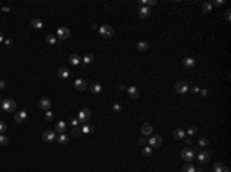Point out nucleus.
Listing matches in <instances>:
<instances>
[{"label":"nucleus","mask_w":231,"mask_h":172,"mask_svg":"<svg viewBox=\"0 0 231 172\" xmlns=\"http://www.w3.org/2000/svg\"><path fill=\"white\" fill-rule=\"evenodd\" d=\"M26 119H28L26 111H20V112H15V114H14V120H15V123H25Z\"/></svg>","instance_id":"nucleus-8"},{"label":"nucleus","mask_w":231,"mask_h":172,"mask_svg":"<svg viewBox=\"0 0 231 172\" xmlns=\"http://www.w3.org/2000/svg\"><path fill=\"white\" fill-rule=\"evenodd\" d=\"M82 61H83V63L85 65H89V63H92V61H94V56H92V54H85V56H83V59H82Z\"/></svg>","instance_id":"nucleus-26"},{"label":"nucleus","mask_w":231,"mask_h":172,"mask_svg":"<svg viewBox=\"0 0 231 172\" xmlns=\"http://www.w3.org/2000/svg\"><path fill=\"white\" fill-rule=\"evenodd\" d=\"M31 26L36 28V29H42L43 28V22L40 19H33V20H31Z\"/></svg>","instance_id":"nucleus-23"},{"label":"nucleus","mask_w":231,"mask_h":172,"mask_svg":"<svg viewBox=\"0 0 231 172\" xmlns=\"http://www.w3.org/2000/svg\"><path fill=\"white\" fill-rule=\"evenodd\" d=\"M0 98H2V95H0Z\"/></svg>","instance_id":"nucleus-53"},{"label":"nucleus","mask_w":231,"mask_h":172,"mask_svg":"<svg viewBox=\"0 0 231 172\" xmlns=\"http://www.w3.org/2000/svg\"><path fill=\"white\" fill-rule=\"evenodd\" d=\"M142 154L145 155V157H151V155H153V147H151V146H145L143 151H142Z\"/></svg>","instance_id":"nucleus-28"},{"label":"nucleus","mask_w":231,"mask_h":172,"mask_svg":"<svg viewBox=\"0 0 231 172\" xmlns=\"http://www.w3.org/2000/svg\"><path fill=\"white\" fill-rule=\"evenodd\" d=\"M180 157L183 160H187V161H192L196 158V152L192 151L191 147H185V149H182V152H180Z\"/></svg>","instance_id":"nucleus-2"},{"label":"nucleus","mask_w":231,"mask_h":172,"mask_svg":"<svg viewBox=\"0 0 231 172\" xmlns=\"http://www.w3.org/2000/svg\"><path fill=\"white\" fill-rule=\"evenodd\" d=\"M139 143H140V145H143V146H145V145H146V137H142L140 140H139Z\"/></svg>","instance_id":"nucleus-42"},{"label":"nucleus","mask_w":231,"mask_h":172,"mask_svg":"<svg viewBox=\"0 0 231 172\" xmlns=\"http://www.w3.org/2000/svg\"><path fill=\"white\" fill-rule=\"evenodd\" d=\"M17 109V103L12 100V98H5L3 101H2V111H5V112H12V111H15Z\"/></svg>","instance_id":"nucleus-1"},{"label":"nucleus","mask_w":231,"mask_h":172,"mask_svg":"<svg viewBox=\"0 0 231 172\" xmlns=\"http://www.w3.org/2000/svg\"><path fill=\"white\" fill-rule=\"evenodd\" d=\"M223 3H225V0H217V2H216V5H217V6H220Z\"/></svg>","instance_id":"nucleus-46"},{"label":"nucleus","mask_w":231,"mask_h":172,"mask_svg":"<svg viewBox=\"0 0 231 172\" xmlns=\"http://www.w3.org/2000/svg\"><path fill=\"white\" fill-rule=\"evenodd\" d=\"M89 119H91V111H89V109L88 108L80 109V111H79V120H80V123L86 124L89 121Z\"/></svg>","instance_id":"nucleus-4"},{"label":"nucleus","mask_w":231,"mask_h":172,"mask_svg":"<svg viewBox=\"0 0 231 172\" xmlns=\"http://www.w3.org/2000/svg\"><path fill=\"white\" fill-rule=\"evenodd\" d=\"M89 91H91L92 94H99L100 91H102V85H100V83H92V85L89 86Z\"/></svg>","instance_id":"nucleus-25"},{"label":"nucleus","mask_w":231,"mask_h":172,"mask_svg":"<svg viewBox=\"0 0 231 172\" xmlns=\"http://www.w3.org/2000/svg\"><path fill=\"white\" fill-rule=\"evenodd\" d=\"M222 171H223V165H222V163H214L213 172H222Z\"/></svg>","instance_id":"nucleus-34"},{"label":"nucleus","mask_w":231,"mask_h":172,"mask_svg":"<svg viewBox=\"0 0 231 172\" xmlns=\"http://www.w3.org/2000/svg\"><path fill=\"white\" fill-rule=\"evenodd\" d=\"M126 88H125V85H119V91H125Z\"/></svg>","instance_id":"nucleus-47"},{"label":"nucleus","mask_w":231,"mask_h":172,"mask_svg":"<svg viewBox=\"0 0 231 172\" xmlns=\"http://www.w3.org/2000/svg\"><path fill=\"white\" fill-rule=\"evenodd\" d=\"M143 3H146V8H148V6L156 5V0H150V2H146V0H143Z\"/></svg>","instance_id":"nucleus-39"},{"label":"nucleus","mask_w":231,"mask_h":172,"mask_svg":"<svg viewBox=\"0 0 231 172\" xmlns=\"http://www.w3.org/2000/svg\"><path fill=\"white\" fill-rule=\"evenodd\" d=\"M230 12H231V11H227V12H225V19H227V20L231 19V14H230Z\"/></svg>","instance_id":"nucleus-45"},{"label":"nucleus","mask_w":231,"mask_h":172,"mask_svg":"<svg viewBox=\"0 0 231 172\" xmlns=\"http://www.w3.org/2000/svg\"><path fill=\"white\" fill-rule=\"evenodd\" d=\"M222 172H230V169H227V168H223V171Z\"/></svg>","instance_id":"nucleus-51"},{"label":"nucleus","mask_w":231,"mask_h":172,"mask_svg":"<svg viewBox=\"0 0 231 172\" xmlns=\"http://www.w3.org/2000/svg\"><path fill=\"white\" fill-rule=\"evenodd\" d=\"M191 91L194 92V94H197V92L200 91V88H199V86H192V88H191Z\"/></svg>","instance_id":"nucleus-41"},{"label":"nucleus","mask_w":231,"mask_h":172,"mask_svg":"<svg viewBox=\"0 0 231 172\" xmlns=\"http://www.w3.org/2000/svg\"><path fill=\"white\" fill-rule=\"evenodd\" d=\"M173 137H174L176 140L185 138V131H183V129H174V131H173Z\"/></svg>","instance_id":"nucleus-20"},{"label":"nucleus","mask_w":231,"mask_h":172,"mask_svg":"<svg viewBox=\"0 0 231 172\" xmlns=\"http://www.w3.org/2000/svg\"><path fill=\"white\" fill-rule=\"evenodd\" d=\"M187 145H192V140L191 138H187Z\"/></svg>","instance_id":"nucleus-49"},{"label":"nucleus","mask_w":231,"mask_h":172,"mask_svg":"<svg viewBox=\"0 0 231 172\" xmlns=\"http://www.w3.org/2000/svg\"><path fill=\"white\" fill-rule=\"evenodd\" d=\"M71 35V31H69L68 28H65V26H62V28H59L57 29V38H62V40H66V38Z\"/></svg>","instance_id":"nucleus-6"},{"label":"nucleus","mask_w":231,"mask_h":172,"mask_svg":"<svg viewBox=\"0 0 231 172\" xmlns=\"http://www.w3.org/2000/svg\"><path fill=\"white\" fill-rule=\"evenodd\" d=\"M45 40H46V43H48V45H56L57 37H56V35H48V37L45 38Z\"/></svg>","instance_id":"nucleus-31"},{"label":"nucleus","mask_w":231,"mask_h":172,"mask_svg":"<svg viewBox=\"0 0 231 172\" xmlns=\"http://www.w3.org/2000/svg\"><path fill=\"white\" fill-rule=\"evenodd\" d=\"M150 8H146V6H142L140 9H139V15H140V19H146V17H150Z\"/></svg>","instance_id":"nucleus-17"},{"label":"nucleus","mask_w":231,"mask_h":172,"mask_svg":"<svg viewBox=\"0 0 231 172\" xmlns=\"http://www.w3.org/2000/svg\"><path fill=\"white\" fill-rule=\"evenodd\" d=\"M99 33H100V35H102V37L110 38V37H113V34H114V29H113L110 25H102V26L99 28Z\"/></svg>","instance_id":"nucleus-3"},{"label":"nucleus","mask_w":231,"mask_h":172,"mask_svg":"<svg viewBox=\"0 0 231 172\" xmlns=\"http://www.w3.org/2000/svg\"><path fill=\"white\" fill-rule=\"evenodd\" d=\"M113 111H114V112H120V111H122V105H120V103L113 105Z\"/></svg>","instance_id":"nucleus-35"},{"label":"nucleus","mask_w":231,"mask_h":172,"mask_svg":"<svg viewBox=\"0 0 231 172\" xmlns=\"http://www.w3.org/2000/svg\"><path fill=\"white\" fill-rule=\"evenodd\" d=\"M68 140H69V137H68L66 134H59V135H57V142H59L60 145H66Z\"/></svg>","instance_id":"nucleus-27"},{"label":"nucleus","mask_w":231,"mask_h":172,"mask_svg":"<svg viewBox=\"0 0 231 172\" xmlns=\"http://www.w3.org/2000/svg\"><path fill=\"white\" fill-rule=\"evenodd\" d=\"M128 95H129L131 100H137V98H139L140 92H139L137 86H129V88H128Z\"/></svg>","instance_id":"nucleus-10"},{"label":"nucleus","mask_w":231,"mask_h":172,"mask_svg":"<svg viewBox=\"0 0 231 172\" xmlns=\"http://www.w3.org/2000/svg\"><path fill=\"white\" fill-rule=\"evenodd\" d=\"M57 75L60 77V79H68V77H69V69L65 68V66L59 68V69H57Z\"/></svg>","instance_id":"nucleus-15"},{"label":"nucleus","mask_w":231,"mask_h":172,"mask_svg":"<svg viewBox=\"0 0 231 172\" xmlns=\"http://www.w3.org/2000/svg\"><path fill=\"white\" fill-rule=\"evenodd\" d=\"M94 131H96V128L92 126V124H88V123H86V124L82 128V134H86V135H88V134H94Z\"/></svg>","instance_id":"nucleus-18"},{"label":"nucleus","mask_w":231,"mask_h":172,"mask_svg":"<svg viewBox=\"0 0 231 172\" xmlns=\"http://www.w3.org/2000/svg\"><path fill=\"white\" fill-rule=\"evenodd\" d=\"M194 172H203V171H202V169H196Z\"/></svg>","instance_id":"nucleus-52"},{"label":"nucleus","mask_w":231,"mask_h":172,"mask_svg":"<svg viewBox=\"0 0 231 172\" xmlns=\"http://www.w3.org/2000/svg\"><path fill=\"white\" fill-rule=\"evenodd\" d=\"M196 171V168L191 165V163H188V165H185L183 168H182V172H194Z\"/></svg>","instance_id":"nucleus-30"},{"label":"nucleus","mask_w":231,"mask_h":172,"mask_svg":"<svg viewBox=\"0 0 231 172\" xmlns=\"http://www.w3.org/2000/svg\"><path fill=\"white\" fill-rule=\"evenodd\" d=\"M210 155H211V152H210V151L203 149L202 152H200V154L197 155V160H199L200 163H206L208 160H210Z\"/></svg>","instance_id":"nucleus-11"},{"label":"nucleus","mask_w":231,"mask_h":172,"mask_svg":"<svg viewBox=\"0 0 231 172\" xmlns=\"http://www.w3.org/2000/svg\"><path fill=\"white\" fill-rule=\"evenodd\" d=\"M38 105H40V108L43 109V111H49V109H51V100L49 98H42L40 100V103H38Z\"/></svg>","instance_id":"nucleus-16"},{"label":"nucleus","mask_w":231,"mask_h":172,"mask_svg":"<svg viewBox=\"0 0 231 172\" xmlns=\"http://www.w3.org/2000/svg\"><path fill=\"white\" fill-rule=\"evenodd\" d=\"M80 134H82V129H80L79 126H74L73 131H71V135H74V137H80Z\"/></svg>","instance_id":"nucleus-32"},{"label":"nucleus","mask_w":231,"mask_h":172,"mask_svg":"<svg viewBox=\"0 0 231 172\" xmlns=\"http://www.w3.org/2000/svg\"><path fill=\"white\" fill-rule=\"evenodd\" d=\"M71 124H73V128H74V126H77V120H76V119H73V120H71Z\"/></svg>","instance_id":"nucleus-48"},{"label":"nucleus","mask_w":231,"mask_h":172,"mask_svg":"<svg viewBox=\"0 0 231 172\" xmlns=\"http://www.w3.org/2000/svg\"><path fill=\"white\" fill-rule=\"evenodd\" d=\"M45 119L48 120V121H51V120L54 119V114H52L51 111H46V114H45Z\"/></svg>","instance_id":"nucleus-36"},{"label":"nucleus","mask_w":231,"mask_h":172,"mask_svg":"<svg viewBox=\"0 0 231 172\" xmlns=\"http://www.w3.org/2000/svg\"><path fill=\"white\" fill-rule=\"evenodd\" d=\"M5 131H6V123L0 120V134H3Z\"/></svg>","instance_id":"nucleus-37"},{"label":"nucleus","mask_w":231,"mask_h":172,"mask_svg":"<svg viewBox=\"0 0 231 172\" xmlns=\"http://www.w3.org/2000/svg\"><path fill=\"white\" fill-rule=\"evenodd\" d=\"M199 92H200V95H202V97H206L208 95V91L206 89H200Z\"/></svg>","instance_id":"nucleus-40"},{"label":"nucleus","mask_w":231,"mask_h":172,"mask_svg":"<svg viewBox=\"0 0 231 172\" xmlns=\"http://www.w3.org/2000/svg\"><path fill=\"white\" fill-rule=\"evenodd\" d=\"M174 89L177 94H185L188 91V83H185V82H177L174 85Z\"/></svg>","instance_id":"nucleus-7"},{"label":"nucleus","mask_w":231,"mask_h":172,"mask_svg":"<svg viewBox=\"0 0 231 172\" xmlns=\"http://www.w3.org/2000/svg\"><path fill=\"white\" fill-rule=\"evenodd\" d=\"M0 11H2V12H8V11H9V8H8V6H3V8H0Z\"/></svg>","instance_id":"nucleus-44"},{"label":"nucleus","mask_w":231,"mask_h":172,"mask_svg":"<svg viewBox=\"0 0 231 172\" xmlns=\"http://www.w3.org/2000/svg\"><path fill=\"white\" fill-rule=\"evenodd\" d=\"M0 42H3V34L0 33Z\"/></svg>","instance_id":"nucleus-50"},{"label":"nucleus","mask_w":231,"mask_h":172,"mask_svg":"<svg viewBox=\"0 0 231 172\" xmlns=\"http://www.w3.org/2000/svg\"><path fill=\"white\" fill-rule=\"evenodd\" d=\"M5 88H6V83L3 80H0V89H5Z\"/></svg>","instance_id":"nucleus-43"},{"label":"nucleus","mask_w":231,"mask_h":172,"mask_svg":"<svg viewBox=\"0 0 231 172\" xmlns=\"http://www.w3.org/2000/svg\"><path fill=\"white\" fill-rule=\"evenodd\" d=\"M182 63H183V66L187 68V69H191V68H194V66H196V60L192 59V57H185Z\"/></svg>","instance_id":"nucleus-13"},{"label":"nucleus","mask_w":231,"mask_h":172,"mask_svg":"<svg viewBox=\"0 0 231 172\" xmlns=\"http://www.w3.org/2000/svg\"><path fill=\"white\" fill-rule=\"evenodd\" d=\"M199 147H202V149H206V147H210V140L202 137V138H199Z\"/></svg>","instance_id":"nucleus-24"},{"label":"nucleus","mask_w":231,"mask_h":172,"mask_svg":"<svg viewBox=\"0 0 231 172\" xmlns=\"http://www.w3.org/2000/svg\"><path fill=\"white\" fill-rule=\"evenodd\" d=\"M211 9H213V5H211V3H208V2H206V3H203V5H202V11H203L205 14L211 12Z\"/></svg>","instance_id":"nucleus-29"},{"label":"nucleus","mask_w":231,"mask_h":172,"mask_svg":"<svg viewBox=\"0 0 231 172\" xmlns=\"http://www.w3.org/2000/svg\"><path fill=\"white\" fill-rule=\"evenodd\" d=\"M197 132V129H196V126H191L190 129H188V135H194Z\"/></svg>","instance_id":"nucleus-38"},{"label":"nucleus","mask_w":231,"mask_h":172,"mask_svg":"<svg viewBox=\"0 0 231 172\" xmlns=\"http://www.w3.org/2000/svg\"><path fill=\"white\" fill-rule=\"evenodd\" d=\"M74 86H76L77 91H85V89L88 88V83H86V80H85V79H77L74 82Z\"/></svg>","instance_id":"nucleus-9"},{"label":"nucleus","mask_w":231,"mask_h":172,"mask_svg":"<svg viewBox=\"0 0 231 172\" xmlns=\"http://www.w3.org/2000/svg\"><path fill=\"white\" fill-rule=\"evenodd\" d=\"M66 131V123L65 121H59L56 124V132H59V134H65Z\"/></svg>","instance_id":"nucleus-21"},{"label":"nucleus","mask_w":231,"mask_h":172,"mask_svg":"<svg viewBox=\"0 0 231 172\" xmlns=\"http://www.w3.org/2000/svg\"><path fill=\"white\" fill-rule=\"evenodd\" d=\"M160 145H162V137L160 135H154V137L150 138V146L151 147H160Z\"/></svg>","instance_id":"nucleus-12"},{"label":"nucleus","mask_w":231,"mask_h":172,"mask_svg":"<svg viewBox=\"0 0 231 172\" xmlns=\"http://www.w3.org/2000/svg\"><path fill=\"white\" fill-rule=\"evenodd\" d=\"M68 61H69V63H71V65L77 66V65H80L82 59H80V56H79V54H71V56L68 57Z\"/></svg>","instance_id":"nucleus-14"},{"label":"nucleus","mask_w":231,"mask_h":172,"mask_svg":"<svg viewBox=\"0 0 231 172\" xmlns=\"http://www.w3.org/2000/svg\"><path fill=\"white\" fill-rule=\"evenodd\" d=\"M136 49H137V51H140V52L148 51V49H150V45L146 43V42H139V43L136 45Z\"/></svg>","instance_id":"nucleus-19"},{"label":"nucleus","mask_w":231,"mask_h":172,"mask_svg":"<svg viewBox=\"0 0 231 172\" xmlns=\"http://www.w3.org/2000/svg\"><path fill=\"white\" fill-rule=\"evenodd\" d=\"M42 138H43V142H46V143L54 142V140L57 138L56 131H45V132H43V135H42Z\"/></svg>","instance_id":"nucleus-5"},{"label":"nucleus","mask_w":231,"mask_h":172,"mask_svg":"<svg viewBox=\"0 0 231 172\" xmlns=\"http://www.w3.org/2000/svg\"><path fill=\"white\" fill-rule=\"evenodd\" d=\"M8 143H9V138H8L6 135H3V134H0V145H2V146H6Z\"/></svg>","instance_id":"nucleus-33"},{"label":"nucleus","mask_w":231,"mask_h":172,"mask_svg":"<svg viewBox=\"0 0 231 172\" xmlns=\"http://www.w3.org/2000/svg\"><path fill=\"white\" fill-rule=\"evenodd\" d=\"M142 134L143 135H151L153 134V126H151V124H148V123L143 124V126H142Z\"/></svg>","instance_id":"nucleus-22"}]
</instances>
